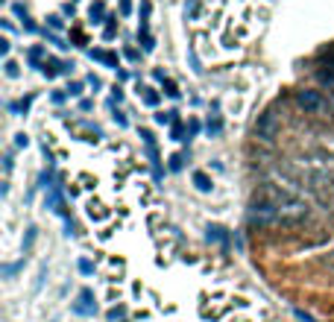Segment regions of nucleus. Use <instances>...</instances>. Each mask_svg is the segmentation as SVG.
Returning a JSON list of instances; mask_svg holds the SVG:
<instances>
[{
	"mask_svg": "<svg viewBox=\"0 0 334 322\" xmlns=\"http://www.w3.org/2000/svg\"><path fill=\"white\" fill-rule=\"evenodd\" d=\"M296 103L305 108V111H320L326 103H323V94L320 91H311V88H302V91H296Z\"/></svg>",
	"mask_w": 334,
	"mask_h": 322,
	"instance_id": "obj_1",
	"label": "nucleus"
},
{
	"mask_svg": "<svg viewBox=\"0 0 334 322\" xmlns=\"http://www.w3.org/2000/svg\"><path fill=\"white\" fill-rule=\"evenodd\" d=\"M276 217H279V205H276V202H255L252 220H258V223H273Z\"/></svg>",
	"mask_w": 334,
	"mask_h": 322,
	"instance_id": "obj_2",
	"label": "nucleus"
},
{
	"mask_svg": "<svg viewBox=\"0 0 334 322\" xmlns=\"http://www.w3.org/2000/svg\"><path fill=\"white\" fill-rule=\"evenodd\" d=\"M258 135H261L264 141H273V135H276V123H273V114H261V120H258Z\"/></svg>",
	"mask_w": 334,
	"mask_h": 322,
	"instance_id": "obj_3",
	"label": "nucleus"
},
{
	"mask_svg": "<svg viewBox=\"0 0 334 322\" xmlns=\"http://www.w3.org/2000/svg\"><path fill=\"white\" fill-rule=\"evenodd\" d=\"M94 296H91V290H82L79 293V302H76V314H94L97 308H94V302H91Z\"/></svg>",
	"mask_w": 334,
	"mask_h": 322,
	"instance_id": "obj_4",
	"label": "nucleus"
},
{
	"mask_svg": "<svg viewBox=\"0 0 334 322\" xmlns=\"http://www.w3.org/2000/svg\"><path fill=\"white\" fill-rule=\"evenodd\" d=\"M317 76H320V82H326V85H334V59H332V62H323V64H320Z\"/></svg>",
	"mask_w": 334,
	"mask_h": 322,
	"instance_id": "obj_5",
	"label": "nucleus"
},
{
	"mask_svg": "<svg viewBox=\"0 0 334 322\" xmlns=\"http://www.w3.org/2000/svg\"><path fill=\"white\" fill-rule=\"evenodd\" d=\"M91 59L103 62V64H109V67H120V64H117V56H114V53H106V50H91Z\"/></svg>",
	"mask_w": 334,
	"mask_h": 322,
	"instance_id": "obj_6",
	"label": "nucleus"
},
{
	"mask_svg": "<svg viewBox=\"0 0 334 322\" xmlns=\"http://www.w3.org/2000/svg\"><path fill=\"white\" fill-rule=\"evenodd\" d=\"M138 94H141V97H144V103H147V106H153V108H156V106L161 103L158 91H153V88H138Z\"/></svg>",
	"mask_w": 334,
	"mask_h": 322,
	"instance_id": "obj_7",
	"label": "nucleus"
},
{
	"mask_svg": "<svg viewBox=\"0 0 334 322\" xmlns=\"http://www.w3.org/2000/svg\"><path fill=\"white\" fill-rule=\"evenodd\" d=\"M138 41H144V50H153V47H156V41H153L147 23H141V29H138Z\"/></svg>",
	"mask_w": 334,
	"mask_h": 322,
	"instance_id": "obj_8",
	"label": "nucleus"
},
{
	"mask_svg": "<svg viewBox=\"0 0 334 322\" xmlns=\"http://www.w3.org/2000/svg\"><path fill=\"white\" fill-rule=\"evenodd\" d=\"M194 185H197L200 191H211V179H208L205 173H194Z\"/></svg>",
	"mask_w": 334,
	"mask_h": 322,
	"instance_id": "obj_9",
	"label": "nucleus"
},
{
	"mask_svg": "<svg viewBox=\"0 0 334 322\" xmlns=\"http://www.w3.org/2000/svg\"><path fill=\"white\" fill-rule=\"evenodd\" d=\"M114 35H117V21H114V18H109V23H106V29H103V38H106V41H111Z\"/></svg>",
	"mask_w": 334,
	"mask_h": 322,
	"instance_id": "obj_10",
	"label": "nucleus"
},
{
	"mask_svg": "<svg viewBox=\"0 0 334 322\" xmlns=\"http://www.w3.org/2000/svg\"><path fill=\"white\" fill-rule=\"evenodd\" d=\"M161 85H164V94H167V97H179V88H176V82H173V79H167V76H164V79H161Z\"/></svg>",
	"mask_w": 334,
	"mask_h": 322,
	"instance_id": "obj_11",
	"label": "nucleus"
},
{
	"mask_svg": "<svg viewBox=\"0 0 334 322\" xmlns=\"http://www.w3.org/2000/svg\"><path fill=\"white\" fill-rule=\"evenodd\" d=\"M156 120L164 126V123H176L179 117H176V111H158V114H156Z\"/></svg>",
	"mask_w": 334,
	"mask_h": 322,
	"instance_id": "obj_12",
	"label": "nucleus"
},
{
	"mask_svg": "<svg viewBox=\"0 0 334 322\" xmlns=\"http://www.w3.org/2000/svg\"><path fill=\"white\" fill-rule=\"evenodd\" d=\"M103 12H106V6H103V3H94V6H91V18H94V23L103 18Z\"/></svg>",
	"mask_w": 334,
	"mask_h": 322,
	"instance_id": "obj_13",
	"label": "nucleus"
},
{
	"mask_svg": "<svg viewBox=\"0 0 334 322\" xmlns=\"http://www.w3.org/2000/svg\"><path fill=\"white\" fill-rule=\"evenodd\" d=\"M26 56H29V62H32V64H38V62H41V56H44V50H41V47H32Z\"/></svg>",
	"mask_w": 334,
	"mask_h": 322,
	"instance_id": "obj_14",
	"label": "nucleus"
},
{
	"mask_svg": "<svg viewBox=\"0 0 334 322\" xmlns=\"http://www.w3.org/2000/svg\"><path fill=\"white\" fill-rule=\"evenodd\" d=\"M150 12H153V6H150V0H144V3H141V23H147Z\"/></svg>",
	"mask_w": 334,
	"mask_h": 322,
	"instance_id": "obj_15",
	"label": "nucleus"
},
{
	"mask_svg": "<svg viewBox=\"0 0 334 322\" xmlns=\"http://www.w3.org/2000/svg\"><path fill=\"white\" fill-rule=\"evenodd\" d=\"M47 23H50L53 29H62V18H59V15H50V18H47Z\"/></svg>",
	"mask_w": 334,
	"mask_h": 322,
	"instance_id": "obj_16",
	"label": "nucleus"
},
{
	"mask_svg": "<svg viewBox=\"0 0 334 322\" xmlns=\"http://www.w3.org/2000/svg\"><path fill=\"white\" fill-rule=\"evenodd\" d=\"M208 132H211V135H220V120H217V117L208 120Z\"/></svg>",
	"mask_w": 334,
	"mask_h": 322,
	"instance_id": "obj_17",
	"label": "nucleus"
},
{
	"mask_svg": "<svg viewBox=\"0 0 334 322\" xmlns=\"http://www.w3.org/2000/svg\"><path fill=\"white\" fill-rule=\"evenodd\" d=\"M79 270H82L85 276H91V273H94V264H91V261H79Z\"/></svg>",
	"mask_w": 334,
	"mask_h": 322,
	"instance_id": "obj_18",
	"label": "nucleus"
},
{
	"mask_svg": "<svg viewBox=\"0 0 334 322\" xmlns=\"http://www.w3.org/2000/svg\"><path fill=\"white\" fill-rule=\"evenodd\" d=\"M173 141H182V123L179 120L173 123Z\"/></svg>",
	"mask_w": 334,
	"mask_h": 322,
	"instance_id": "obj_19",
	"label": "nucleus"
},
{
	"mask_svg": "<svg viewBox=\"0 0 334 322\" xmlns=\"http://www.w3.org/2000/svg\"><path fill=\"white\" fill-rule=\"evenodd\" d=\"M129 12H132V3H129V0H120V15H123V18H126V15H129Z\"/></svg>",
	"mask_w": 334,
	"mask_h": 322,
	"instance_id": "obj_20",
	"label": "nucleus"
},
{
	"mask_svg": "<svg viewBox=\"0 0 334 322\" xmlns=\"http://www.w3.org/2000/svg\"><path fill=\"white\" fill-rule=\"evenodd\" d=\"M6 73H9V76H18V64H15V62H6Z\"/></svg>",
	"mask_w": 334,
	"mask_h": 322,
	"instance_id": "obj_21",
	"label": "nucleus"
},
{
	"mask_svg": "<svg viewBox=\"0 0 334 322\" xmlns=\"http://www.w3.org/2000/svg\"><path fill=\"white\" fill-rule=\"evenodd\" d=\"M179 167H182V155H173L170 158V170H179Z\"/></svg>",
	"mask_w": 334,
	"mask_h": 322,
	"instance_id": "obj_22",
	"label": "nucleus"
},
{
	"mask_svg": "<svg viewBox=\"0 0 334 322\" xmlns=\"http://www.w3.org/2000/svg\"><path fill=\"white\" fill-rule=\"evenodd\" d=\"M197 6H200V0H191L188 3V15H197Z\"/></svg>",
	"mask_w": 334,
	"mask_h": 322,
	"instance_id": "obj_23",
	"label": "nucleus"
},
{
	"mask_svg": "<svg viewBox=\"0 0 334 322\" xmlns=\"http://www.w3.org/2000/svg\"><path fill=\"white\" fill-rule=\"evenodd\" d=\"M188 129H191V135H197V132H200V123H197V120H191V123H188Z\"/></svg>",
	"mask_w": 334,
	"mask_h": 322,
	"instance_id": "obj_24",
	"label": "nucleus"
}]
</instances>
